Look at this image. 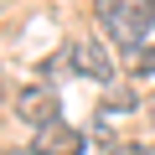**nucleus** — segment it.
<instances>
[{"label": "nucleus", "instance_id": "1", "mask_svg": "<svg viewBox=\"0 0 155 155\" xmlns=\"http://www.w3.org/2000/svg\"><path fill=\"white\" fill-rule=\"evenodd\" d=\"M93 16L109 31V41H119L129 52L150 47V36H155V0H98Z\"/></svg>", "mask_w": 155, "mask_h": 155}, {"label": "nucleus", "instance_id": "2", "mask_svg": "<svg viewBox=\"0 0 155 155\" xmlns=\"http://www.w3.org/2000/svg\"><path fill=\"white\" fill-rule=\"evenodd\" d=\"M11 109H16L26 124L47 129V124H57V109H62V104H57V93H52L47 83H31V88H21V93H16V104H11Z\"/></svg>", "mask_w": 155, "mask_h": 155}, {"label": "nucleus", "instance_id": "3", "mask_svg": "<svg viewBox=\"0 0 155 155\" xmlns=\"http://www.w3.org/2000/svg\"><path fill=\"white\" fill-rule=\"evenodd\" d=\"M72 72H83V78H93V83L109 88L119 67H114V57H109L104 41H78V47H72Z\"/></svg>", "mask_w": 155, "mask_h": 155}, {"label": "nucleus", "instance_id": "4", "mask_svg": "<svg viewBox=\"0 0 155 155\" xmlns=\"http://www.w3.org/2000/svg\"><path fill=\"white\" fill-rule=\"evenodd\" d=\"M36 155H83V129H72V124H47L36 134Z\"/></svg>", "mask_w": 155, "mask_h": 155}, {"label": "nucleus", "instance_id": "5", "mask_svg": "<svg viewBox=\"0 0 155 155\" xmlns=\"http://www.w3.org/2000/svg\"><path fill=\"white\" fill-rule=\"evenodd\" d=\"M109 109H114V114H134L140 104H134V93H129L124 83H109Z\"/></svg>", "mask_w": 155, "mask_h": 155}, {"label": "nucleus", "instance_id": "6", "mask_svg": "<svg viewBox=\"0 0 155 155\" xmlns=\"http://www.w3.org/2000/svg\"><path fill=\"white\" fill-rule=\"evenodd\" d=\"M129 72H134V78H155V41L134 52V67H129Z\"/></svg>", "mask_w": 155, "mask_h": 155}, {"label": "nucleus", "instance_id": "7", "mask_svg": "<svg viewBox=\"0 0 155 155\" xmlns=\"http://www.w3.org/2000/svg\"><path fill=\"white\" fill-rule=\"evenodd\" d=\"M67 67H72V47H67V52H52V57L41 62V72H47V78H52V72H67Z\"/></svg>", "mask_w": 155, "mask_h": 155}, {"label": "nucleus", "instance_id": "8", "mask_svg": "<svg viewBox=\"0 0 155 155\" xmlns=\"http://www.w3.org/2000/svg\"><path fill=\"white\" fill-rule=\"evenodd\" d=\"M109 155H150V150H145V145H140V140H119V145H114V150H109Z\"/></svg>", "mask_w": 155, "mask_h": 155}, {"label": "nucleus", "instance_id": "9", "mask_svg": "<svg viewBox=\"0 0 155 155\" xmlns=\"http://www.w3.org/2000/svg\"><path fill=\"white\" fill-rule=\"evenodd\" d=\"M145 114H150V124H155V93H150V98H145Z\"/></svg>", "mask_w": 155, "mask_h": 155}]
</instances>
